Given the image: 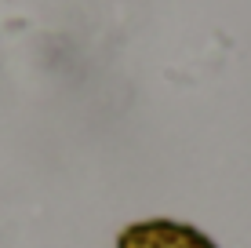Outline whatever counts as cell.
I'll use <instances>...</instances> for the list:
<instances>
[{"mask_svg": "<svg viewBox=\"0 0 251 248\" xmlns=\"http://www.w3.org/2000/svg\"><path fill=\"white\" fill-rule=\"evenodd\" d=\"M117 248H215V241L204 237L197 226L175 223V219H146L127 226Z\"/></svg>", "mask_w": 251, "mask_h": 248, "instance_id": "cell-1", "label": "cell"}]
</instances>
